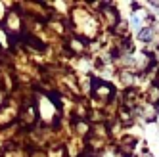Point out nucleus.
Listing matches in <instances>:
<instances>
[{
  "label": "nucleus",
  "instance_id": "obj_8",
  "mask_svg": "<svg viewBox=\"0 0 159 157\" xmlns=\"http://www.w3.org/2000/svg\"><path fill=\"white\" fill-rule=\"evenodd\" d=\"M77 132H88V127H86V123H83V121H79L77 123Z\"/></svg>",
  "mask_w": 159,
  "mask_h": 157
},
{
  "label": "nucleus",
  "instance_id": "obj_5",
  "mask_svg": "<svg viewBox=\"0 0 159 157\" xmlns=\"http://www.w3.org/2000/svg\"><path fill=\"white\" fill-rule=\"evenodd\" d=\"M25 40H27V44L29 46H33V48H37V50H42L44 48V44L39 40V38H35V37H31V35H27L25 37Z\"/></svg>",
  "mask_w": 159,
  "mask_h": 157
},
{
  "label": "nucleus",
  "instance_id": "obj_3",
  "mask_svg": "<svg viewBox=\"0 0 159 157\" xmlns=\"http://www.w3.org/2000/svg\"><path fill=\"white\" fill-rule=\"evenodd\" d=\"M102 14H104V17H106V21H107V25H109V27H115V25H117V21H119V16H117V12H115V10H111V8H106V10H104Z\"/></svg>",
  "mask_w": 159,
  "mask_h": 157
},
{
  "label": "nucleus",
  "instance_id": "obj_10",
  "mask_svg": "<svg viewBox=\"0 0 159 157\" xmlns=\"http://www.w3.org/2000/svg\"><path fill=\"white\" fill-rule=\"evenodd\" d=\"M132 27L134 29H140V17L138 16H132Z\"/></svg>",
  "mask_w": 159,
  "mask_h": 157
},
{
  "label": "nucleus",
  "instance_id": "obj_7",
  "mask_svg": "<svg viewBox=\"0 0 159 157\" xmlns=\"http://www.w3.org/2000/svg\"><path fill=\"white\" fill-rule=\"evenodd\" d=\"M69 46L73 48V52H83V50H84V44H83L81 40H71Z\"/></svg>",
  "mask_w": 159,
  "mask_h": 157
},
{
  "label": "nucleus",
  "instance_id": "obj_12",
  "mask_svg": "<svg viewBox=\"0 0 159 157\" xmlns=\"http://www.w3.org/2000/svg\"><path fill=\"white\" fill-rule=\"evenodd\" d=\"M144 157H152V155H150V153H148V155H144Z\"/></svg>",
  "mask_w": 159,
  "mask_h": 157
},
{
  "label": "nucleus",
  "instance_id": "obj_11",
  "mask_svg": "<svg viewBox=\"0 0 159 157\" xmlns=\"http://www.w3.org/2000/svg\"><path fill=\"white\" fill-rule=\"evenodd\" d=\"M81 157H92V155H81Z\"/></svg>",
  "mask_w": 159,
  "mask_h": 157
},
{
  "label": "nucleus",
  "instance_id": "obj_6",
  "mask_svg": "<svg viewBox=\"0 0 159 157\" xmlns=\"http://www.w3.org/2000/svg\"><path fill=\"white\" fill-rule=\"evenodd\" d=\"M148 98H150L152 104H157L159 102V86H152L150 88V96H148Z\"/></svg>",
  "mask_w": 159,
  "mask_h": 157
},
{
  "label": "nucleus",
  "instance_id": "obj_2",
  "mask_svg": "<svg viewBox=\"0 0 159 157\" xmlns=\"http://www.w3.org/2000/svg\"><path fill=\"white\" fill-rule=\"evenodd\" d=\"M35 119H37L35 107H33V105H25L23 113H21V123H23V125H33V123H35Z\"/></svg>",
  "mask_w": 159,
  "mask_h": 157
},
{
  "label": "nucleus",
  "instance_id": "obj_9",
  "mask_svg": "<svg viewBox=\"0 0 159 157\" xmlns=\"http://www.w3.org/2000/svg\"><path fill=\"white\" fill-rule=\"evenodd\" d=\"M61 155H63V150L61 148H54L50 151V157H61Z\"/></svg>",
  "mask_w": 159,
  "mask_h": 157
},
{
  "label": "nucleus",
  "instance_id": "obj_1",
  "mask_svg": "<svg viewBox=\"0 0 159 157\" xmlns=\"http://www.w3.org/2000/svg\"><path fill=\"white\" fill-rule=\"evenodd\" d=\"M92 92H94V96L96 98H102V100H109L111 96H113V86L111 84H107V83H102V81H96L92 83Z\"/></svg>",
  "mask_w": 159,
  "mask_h": 157
},
{
  "label": "nucleus",
  "instance_id": "obj_4",
  "mask_svg": "<svg viewBox=\"0 0 159 157\" xmlns=\"http://www.w3.org/2000/svg\"><path fill=\"white\" fill-rule=\"evenodd\" d=\"M138 37H140V40H144V42H150L152 37H153V29H152V27H144V29L138 33Z\"/></svg>",
  "mask_w": 159,
  "mask_h": 157
}]
</instances>
